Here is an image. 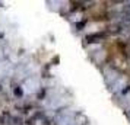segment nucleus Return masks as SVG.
Masks as SVG:
<instances>
[{
    "label": "nucleus",
    "instance_id": "f257e3e1",
    "mask_svg": "<svg viewBox=\"0 0 130 125\" xmlns=\"http://www.w3.org/2000/svg\"><path fill=\"white\" fill-rule=\"evenodd\" d=\"M107 36H108V34L107 32H96V34H91V35H86V42H89V44H92V42H101L104 41Z\"/></svg>",
    "mask_w": 130,
    "mask_h": 125
},
{
    "label": "nucleus",
    "instance_id": "f03ea898",
    "mask_svg": "<svg viewBox=\"0 0 130 125\" xmlns=\"http://www.w3.org/2000/svg\"><path fill=\"white\" fill-rule=\"evenodd\" d=\"M10 116H12V113L5 111V112L0 115V124L2 125H6V124L9 125V119H10Z\"/></svg>",
    "mask_w": 130,
    "mask_h": 125
},
{
    "label": "nucleus",
    "instance_id": "7ed1b4c3",
    "mask_svg": "<svg viewBox=\"0 0 130 125\" xmlns=\"http://www.w3.org/2000/svg\"><path fill=\"white\" fill-rule=\"evenodd\" d=\"M121 15H130V2H129V3H126V6H124Z\"/></svg>",
    "mask_w": 130,
    "mask_h": 125
}]
</instances>
